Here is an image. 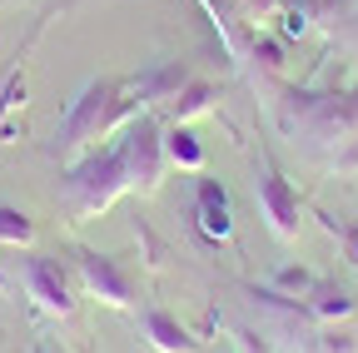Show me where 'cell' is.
<instances>
[{
	"label": "cell",
	"mask_w": 358,
	"mask_h": 353,
	"mask_svg": "<svg viewBox=\"0 0 358 353\" xmlns=\"http://www.w3.org/2000/svg\"><path fill=\"white\" fill-rule=\"evenodd\" d=\"M140 80H115V75H105V80H90L85 90H80V100L70 105V115H65V135H60V154L75 164L85 150H95L100 140H110L115 129H124L134 115H140Z\"/></svg>",
	"instance_id": "obj_1"
},
{
	"label": "cell",
	"mask_w": 358,
	"mask_h": 353,
	"mask_svg": "<svg viewBox=\"0 0 358 353\" xmlns=\"http://www.w3.org/2000/svg\"><path fill=\"white\" fill-rule=\"evenodd\" d=\"M129 189V169H124V154L120 145L115 150H100V154H85L70 164V180H65V204L75 219H95L100 209H110L120 194Z\"/></svg>",
	"instance_id": "obj_2"
},
{
	"label": "cell",
	"mask_w": 358,
	"mask_h": 353,
	"mask_svg": "<svg viewBox=\"0 0 358 353\" xmlns=\"http://www.w3.org/2000/svg\"><path fill=\"white\" fill-rule=\"evenodd\" d=\"M120 154H124V169H129V189H155L164 180V135L155 129V120H129L124 124V140H120Z\"/></svg>",
	"instance_id": "obj_3"
},
{
	"label": "cell",
	"mask_w": 358,
	"mask_h": 353,
	"mask_svg": "<svg viewBox=\"0 0 358 353\" xmlns=\"http://www.w3.org/2000/svg\"><path fill=\"white\" fill-rule=\"evenodd\" d=\"M75 269H80V284L95 294L100 303H110V308H134V303H140V298H134V274L124 269L120 259L95 254V249H80L75 254Z\"/></svg>",
	"instance_id": "obj_4"
},
{
	"label": "cell",
	"mask_w": 358,
	"mask_h": 353,
	"mask_svg": "<svg viewBox=\"0 0 358 353\" xmlns=\"http://www.w3.org/2000/svg\"><path fill=\"white\" fill-rule=\"evenodd\" d=\"M254 194H259V209H264V219H268V229H274L279 239H294L299 234V194L289 189V180L274 169V164H259V174H254Z\"/></svg>",
	"instance_id": "obj_5"
},
{
	"label": "cell",
	"mask_w": 358,
	"mask_h": 353,
	"mask_svg": "<svg viewBox=\"0 0 358 353\" xmlns=\"http://www.w3.org/2000/svg\"><path fill=\"white\" fill-rule=\"evenodd\" d=\"M20 279H25L30 298L45 308V314H60V319L75 314V284H70V274L60 269L55 259H25Z\"/></svg>",
	"instance_id": "obj_6"
},
{
	"label": "cell",
	"mask_w": 358,
	"mask_h": 353,
	"mask_svg": "<svg viewBox=\"0 0 358 353\" xmlns=\"http://www.w3.org/2000/svg\"><path fill=\"white\" fill-rule=\"evenodd\" d=\"M145 333H150V343H155L159 353H194V348H199V338H194L185 324H174L164 308H145Z\"/></svg>",
	"instance_id": "obj_7"
},
{
	"label": "cell",
	"mask_w": 358,
	"mask_h": 353,
	"mask_svg": "<svg viewBox=\"0 0 358 353\" xmlns=\"http://www.w3.org/2000/svg\"><path fill=\"white\" fill-rule=\"evenodd\" d=\"M194 214H199V229H204L209 239H224V234H229V199H224V189H219L214 180L199 185V204H194Z\"/></svg>",
	"instance_id": "obj_8"
},
{
	"label": "cell",
	"mask_w": 358,
	"mask_h": 353,
	"mask_svg": "<svg viewBox=\"0 0 358 353\" xmlns=\"http://www.w3.org/2000/svg\"><path fill=\"white\" fill-rule=\"evenodd\" d=\"M164 154H169V164H185V169H199L204 164V150H199V140H194L189 124H174L169 135H164Z\"/></svg>",
	"instance_id": "obj_9"
},
{
	"label": "cell",
	"mask_w": 358,
	"mask_h": 353,
	"mask_svg": "<svg viewBox=\"0 0 358 353\" xmlns=\"http://www.w3.org/2000/svg\"><path fill=\"white\" fill-rule=\"evenodd\" d=\"M204 110H214V90L209 85H185L174 100H169V115L185 124V120H194V115H204Z\"/></svg>",
	"instance_id": "obj_10"
},
{
	"label": "cell",
	"mask_w": 358,
	"mask_h": 353,
	"mask_svg": "<svg viewBox=\"0 0 358 353\" xmlns=\"http://www.w3.org/2000/svg\"><path fill=\"white\" fill-rule=\"evenodd\" d=\"M30 239H35V224H30L20 209L0 204V244H30Z\"/></svg>",
	"instance_id": "obj_11"
},
{
	"label": "cell",
	"mask_w": 358,
	"mask_h": 353,
	"mask_svg": "<svg viewBox=\"0 0 358 353\" xmlns=\"http://www.w3.org/2000/svg\"><path fill=\"white\" fill-rule=\"evenodd\" d=\"M0 289H10V274H6V264H0Z\"/></svg>",
	"instance_id": "obj_12"
},
{
	"label": "cell",
	"mask_w": 358,
	"mask_h": 353,
	"mask_svg": "<svg viewBox=\"0 0 358 353\" xmlns=\"http://www.w3.org/2000/svg\"><path fill=\"white\" fill-rule=\"evenodd\" d=\"M40 353H60V348H50V343H45V348H40Z\"/></svg>",
	"instance_id": "obj_13"
}]
</instances>
